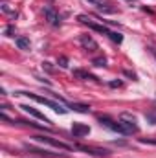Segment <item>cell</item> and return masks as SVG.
Listing matches in <instances>:
<instances>
[{"label": "cell", "instance_id": "1", "mask_svg": "<svg viewBox=\"0 0 156 158\" xmlns=\"http://www.w3.org/2000/svg\"><path fill=\"white\" fill-rule=\"evenodd\" d=\"M17 96H28L30 99H33V101H37L40 105H44V107H48V109H51V110H55L57 114H66L68 112V109H64L59 101H53V99H48V98H42V96H37V94H31V92H15Z\"/></svg>", "mask_w": 156, "mask_h": 158}, {"label": "cell", "instance_id": "2", "mask_svg": "<svg viewBox=\"0 0 156 158\" xmlns=\"http://www.w3.org/2000/svg\"><path fill=\"white\" fill-rule=\"evenodd\" d=\"M79 22H83V24H86L88 28H92L94 31H97V33H103V35H107V37H110V39L114 40V42H121L123 40V35H119V33H116V31H110L109 28H105V26H101V24H96V22H92L86 15H79L77 17Z\"/></svg>", "mask_w": 156, "mask_h": 158}, {"label": "cell", "instance_id": "3", "mask_svg": "<svg viewBox=\"0 0 156 158\" xmlns=\"http://www.w3.org/2000/svg\"><path fill=\"white\" fill-rule=\"evenodd\" d=\"M35 142H39V143H44V145H51V147H55V149H63V151H72L74 149V145H70V143H64V142H61V140H55V138H51V136H31Z\"/></svg>", "mask_w": 156, "mask_h": 158}, {"label": "cell", "instance_id": "4", "mask_svg": "<svg viewBox=\"0 0 156 158\" xmlns=\"http://www.w3.org/2000/svg\"><path fill=\"white\" fill-rule=\"evenodd\" d=\"M99 123H101L103 127H107V129L114 131V132L125 134V132H123V129H121V125H119V121H116V119H110L109 116H99Z\"/></svg>", "mask_w": 156, "mask_h": 158}, {"label": "cell", "instance_id": "5", "mask_svg": "<svg viewBox=\"0 0 156 158\" xmlns=\"http://www.w3.org/2000/svg\"><path fill=\"white\" fill-rule=\"evenodd\" d=\"M79 42H81V46H83L86 52H96V50H99V44L94 40L92 35H81V37H79Z\"/></svg>", "mask_w": 156, "mask_h": 158}, {"label": "cell", "instance_id": "6", "mask_svg": "<svg viewBox=\"0 0 156 158\" xmlns=\"http://www.w3.org/2000/svg\"><path fill=\"white\" fill-rule=\"evenodd\" d=\"M44 17L51 26H61V17L53 7H44Z\"/></svg>", "mask_w": 156, "mask_h": 158}, {"label": "cell", "instance_id": "7", "mask_svg": "<svg viewBox=\"0 0 156 158\" xmlns=\"http://www.w3.org/2000/svg\"><path fill=\"white\" fill-rule=\"evenodd\" d=\"M72 134H74L76 138H83V136L90 134V127L84 125V123H74V125H72Z\"/></svg>", "mask_w": 156, "mask_h": 158}, {"label": "cell", "instance_id": "8", "mask_svg": "<svg viewBox=\"0 0 156 158\" xmlns=\"http://www.w3.org/2000/svg\"><path fill=\"white\" fill-rule=\"evenodd\" d=\"M18 109H22L24 112H28V114H31V116H35V118H39L40 121H44V123H50V119L46 118V116H44L42 112H39V110H37L35 107H30V105H20Z\"/></svg>", "mask_w": 156, "mask_h": 158}, {"label": "cell", "instance_id": "9", "mask_svg": "<svg viewBox=\"0 0 156 158\" xmlns=\"http://www.w3.org/2000/svg\"><path fill=\"white\" fill-rule=\"evenodd\" d=\"M88 4H94L96 7H99L101 11H105V13H114L116 9L114 7H109V2L107 0H86Z\"/></svg>", "mask_w": 156, "mask_h": 158}, {"label": "cell", "instance_id": "10", "mask_svg": "<svg viewBox=\"0 0 156 158\" xmlns=\"http://www.w3.org/2000/svg\"><path fill=\"white\" fill-rule=\"evenodd\" d=\"M74 76L84 79V81H96V83H99V79L96 77V76H92V74H88V72H84V70H74Z\"/></svg>", "mask_w": 156, "mask_h": 158}, {"label": "cell", "instance_id": "11", "mask_svg": "<svg viewBox=\"0 0 156 158\" xmlns=\"http://www.w3.org/2000/svg\"><path fill=\"white\" fill-rule=\"evenodd\" d=\"M17 46L20 48V50H30V39L28 37H17Z\"/></svg>", "mask_w": 156, "mask_h": 158}, {"label": "cell", "instance_id": "12", "mask_svg": "<svg viewBox=\"0 0 156 158\" xmlns=\"http://www.w3.org/2000/svg\"><path fill=\"white\" fill-rule=\"evenodd\" d=\"M70 109H74L76 112H88V110H90V107H88V105H81V103H72V105H70Z\"/></svg>", "mask_w": 156, "mask_h": 158}, {"label": "cell", "instance_id": "13", "mask_svg": "<svg viewBox=\"0 0 156 158\" xmlns=\"http://www.w3.org/2000/svg\"><path fill=\"white\" fill-rule=\"evenodd\" d=\"M145 118L151 125H156V109H151L149 112H145Z\"/></svg>", "mask_w": 156, "mask_h": 158}, {"label": "cell", "instance_id": "14", "mask_svg": "<svg viewBox=\"0 0 156 158\" xmlns=\"http://www.w3.org/2000/svg\"><path fill=\"white\" fill-rule=\"evenodd\" d=\"M92 64H94V66H107V59H105V57H96V59L92 61Z\"/></svg>", "mask_w": 156, "mask_h": 158}, {"label": "cell", "instance_id": "15", "mask_svg": "<svg viewBox=\"0 0 156 158\" xmlns=\"http://www.w3.org/2000/svg\"><path fill=\"white\" fill-rule=\"evenodd\" d=\"M57 63H59V66H61V68H66V66H68V59H66L64 55H61V57L57 59Z\"/></svg>", "mask_w": 156, "mask_h": 158}, {"label": "cell", "instance_id": "16", "mask_svg": "<svg viewBox=\"0 0 156 158\" xmlns=\"http://www.w3.org/2000/svg\"><path fill=\"white\" fill-rule=\"evenodd\" d=\"M2 11H4V13H7V15H11V17H17V11H11L7 6H2Z\"/></svg>", "mask_w": 156, "mask_h": 158}, {"label": "cell", "instance_id": "17", "mask_svg": "<svg viewBox=\"0 0 156 158\" xmlns=\"http://www.w3.org/2000/svg\"><path fill=\"white\" fill-rule=\"evenodd\" d=\"M13 33H15V28L13 26H7L6 28V37H13Z\"/></svg>", "mask_w": 156, "mask_h": 158}, {"label": "cell", "instance_id": "18", "mask_svg": "<svg viewBox=\"0 0 156 158\" xmlns=\"http://www.w3.org/2000/svg\"><path fill=\"white\" fill-rule=\"evenodd\" d=\"M121 85H123L121 81H110V86H112V88H117V86H121Z\"/></svg>", "mask_w": 156, "mask_h": 158}, {"label": "cell", "instance_id": "19", "mask_svg": "<svg viewBox=\"0 0 156 158\" xmlns=\"http://www.w3.org/2000/svg\"><path fill=\"white\" fill-rule=\"evenodd\" d=\"M123 74H125V76H129V77H132V79H136V74H134V72H130V70H125Z\"/></svg>", "mask_w": 156, "mask_h": 158}, {"label": "cell", "instance_id": "20", "mask_svg": "<svg viewBox=\"0 0 156 158\" xmlns=\"http://www.w3.org/2000/svg\"><path fill=\"white\" fill-rule=\"evenodd\" d=\"M42 66H44V68H46V70H48V72H53V68H51V66H50V63H42Z\"/></svg>", "mask_w": 156, "mask_h": 158}, {"label": "cell", "instance_id": "21", "mask_svg": "<svg viewBox=\"0 0 156 158\" xmlns=\"http://www.w3.org/2000/svg\"><path fill=\"white\" fill-rule=\"evenodd\" d=\"M149 50H151V53L154 55V59H156V50H154V48H149Z\"/></svg>", "mask_w": 156, "mask_h": 158}]
</instances>
